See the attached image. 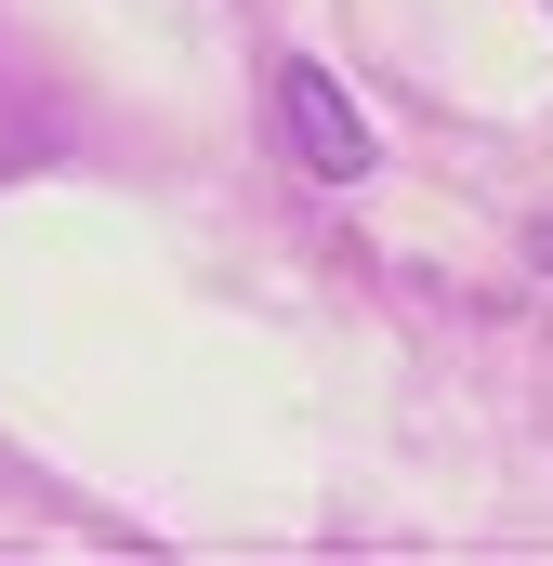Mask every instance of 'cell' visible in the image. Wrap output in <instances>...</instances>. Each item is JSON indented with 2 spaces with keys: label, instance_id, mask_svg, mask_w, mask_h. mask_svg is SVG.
<instances>
[{
  "label": "cell",
  "instance_id": "7a4b0ae2",
  "mask_svg": "<svg viewBox=\"0 0 553 566\" xmlns=\"http://www.w3.org/2000/svg\"><path fill=\"white\" fill-rule=\"evenodd\" d=\"M528 251H541V264H553V224H541V238H528Z\"/></svg>",
  "mask_w": 553,
  "mask_h": 566
},
{
  "label": "cell",
  "instance_id": "6da1fadb",
  "mask_svg": "<svg viewBox=\"0 0 553 566\" xmlns=\"http://www.w3.org/2000/svg\"><path fill=\"white\" fill-rule=\"evenodd\" d=\"M276 133H290V158H303L316 185H356V171H369V133H356L343 80H330V66H303V53L276 66Z\"/></svg>",
  "mask_w": 553,
  "mask_h": 566
}]
</instances>
